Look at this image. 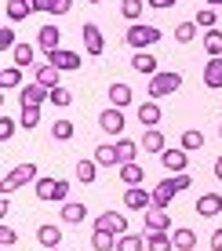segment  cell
I'll return each mask as SVG.
<instances>
[{
    "label": "cell",
    "mask_w": 222,
    "mask_h": 251,
    "mask_svg": "<svg viewBox=\"0 0 222 251\" xmlns=\"http://www.w3.org/2000/svg\"><path fill=\"white\" fill-rule=\"evenodd\" d=\"M190 186H193V178L186 175V171H178V175H168L164 182L153 186V207H168L178 193H182V189H190Z\"/></svg>",
    "instance_id": "obj_1"
},
{
    "label": "cell",
    "mask_w": 222,
    "mask_h": 251,
    "mask_svg": "<svg viewBox=\"0 0 222 251\" xmlns=\"http://www.w3.org/2000/svg\"><path fill=\"white\" fill-rule=\"evenodd\" d=\"M33 193H37V201H58V204H66V197H70V182H66V178H37V182H33Z\"/></svg>",
    "instance_id": "obj_2"
},
{
    "label": "cell",
    "mask_w": 222,
    "mask_h": 251,
    "mask_svg": "<svg viewBox=\"0 0 222 251\" xmlns=\"http://www.w3.org/2000/svg\"><path fill=\"white\" fill-rule=\"evenodd\" d=\"M182 88V73H172V69H160L157 76H149V99H164Z\"/></svg>",
    "instance_id": "obj_3"
},
{
    "label": "cell",
    "mask_w": 222,
    "mask_h": 251,
    "mask_svg": "<svg viewBox=\"0 0 222 251\" xmlns=\"http://www.w3.org/2000/svg\"><path fill=\"white\" fill-rule=\"evenodd\" d=\"M37 164H15L11 171L4 175V193H15L19 186H25V182H37Z\"/></svg>",
    "instance_id": "obj_4"
},
{
    "label": "cell",
    "mask_w": 222,
    "mask_h": 251,
    "mask_svg": "<svg viewBox=\"0 0 222 251\" xmlns=\"http://www.w3.org/2000/svg\"><path fill=\"white\" fill-rule=\"evenodd\" d=\"M124 40H127L135 51H146V48H153V44L160 40V29H157V25H139V22H135L131 29H127Z\"/></svg>",
    "instance_id": "obj_5"
},
{
    "label": "cell",
    "mask_w": 222,
    "mask_h": 251,
    "mask_svg": "<svg viewBox=\"0 0 222 251\" xmlns=\"http://www.w3.org/2000/svg\"><path fill=\"white\" fill-rule=\"evenodd\" d=\"M99 127H102V131H106V135H124V113H121V109H117V106H109V109H102V113H99Z\"/></svg>",
    "instance_id": "obj_6"
},
{
    "label": "cell",
    "mask_w": 222,
    "mask_h": 251,
    "mask_svg": "<svg viewBox=\"0 0 222 251\" xmlns=\"http://www.w3.org/2000/svg\"><path fill=\"white\" fill-rule=\"evenodd\" d=\"M124 204L131 207V211H149V207H153V189H142V186H127V193H124Z\"/></svg>",
    "instance_id": "obj_7"
},
{
    "label": "cell",
    "mask_w": 222,
    "mask_h": 251,
    "mask_svg": "<svg viewBox=\"0 0 222 251\" xmlns=\"http://www.w3.org/2000/svg\"><path fill=\"white\" fill-rule=\"evenodd\" d=\"M48 62L55 66V69H62V73H73V69H80V55H76V51L58 48V51H48Z\"/></svg>",
    "instance_id": "obj_8"
},
{
    "label": "cell",
    "mask_w": 222,
    "mask_h": 251,
    "mask_svg": "<svg viewBox=\"0 0 222 251\" xmlns=\"http://www.w3.org/2000/svg\"><path fill=\"white\" fill-rule=\"evenodd\" d=\"M19 102H22V106H40V102H51V91L40 88L37 80H33V84H22V88H19Z\"/></svg>",
    "instance_id": "obj_9"
},
{
    "label": "cell",
    "mask_w": 222,
    "mask_h": 251,
    "mask_svg": "<svg viewBox=\"0 0 222 251\" xmlns=\"http://www.w3.org/2000/svg\"><path fill=\"white\" fill-rule=\"evenodd\" d=\"M95 229H109V233H117V237H124L127 233V219L121 211H102L95 219Z\"/></svg>",
    "instance_id": "obj_10"
},
{
    "label": "cell",
    "mask_w": 222,
    "mask_h": 251,
    "mask_svg": "<svg viewBox=\"0 0 222 251\" xmlns=\"http://www.w3.org/2000/svg\"><path fill=\"white\" fill-rule=\"evenodd\" d=\"M84 48H88V55L91 58H99L102 55V51H106V40H102V29H99V25H84Z\"/></svg>",
    "instance_id": "obj_11"
},
{
    "label": "cell",
    "mask_w": 222,
    "mask_h": 251,
    "mask_svg": "<svg viewBox=\"0 0 222 251\" xmlns=\"http://www.w3.org/2000/svg\"><path fill=\"white\" fill-rule=\"evenodd\" d=\"M160 160H164V168L172 171V175L186 171V164H190V157H186V150H182V146H178V150H164V153H160Z\"/></svg>",
    "instance_id": "obj_12"
},
{
    "label": "cell",
    "mask_w": 222,
    "mask_h": 251,
    "mask_svg": "<svg viewBox=\"0 0 222 251\" xmlns=\"http://www.w3.org/2000/svg\"><path fill=\"white\" fill-rule=\"evenodd\" d=\"M131 69H135V73H146V76H157V73H160V69H157V58H153L149 51H135Z\"/></svg>",
    "instance_id": "obj_13"
},
{
    "label": "cell",
    "mask_w": 222,
    "mask_h": 251,
    "mask_svg": "<svg viewBox=\"0 0 222 251\" xmlns=\"http://www.w3.org/2000/svg\"><path fill=\"white\" fill-rule=\"evenodd\" d=\"M146 229L168 233V229H172V215H168L164 207H149V211H146Z\"/></svg>",
    "instance_id": "obj_14"
},
{
    "label": "cell",
    "mask_w": 222,
    "mask_h": 251,
    "mask_svg": "<svg viewBox=\"0 0 222 251\" xmlns=\"http://www.w3.org/2000/svg\"><path fill=\"white\" fill-rule=\"evenodd\" d=\"M33 69H37V84H40V88H58V84H62V80H58V73H62V69H55V66H51V62H44V66H33Z\"/></svg>",
    "instance_id": "obj_15"
},
{
    "label": "cell",
    "mask_w": 222,
    "mask_h": 251,
    "mask_svg": "<svg viewBox=\"0 0 222 251\" xmlns=\"http://www.w3.org/2000/svg\"><path fill=\"white\" fill-rule=\"evenodd\" d=\"M146 244H149V251H172V248H175V240H172V233L146 229Z\"/></svg>",
    "instance_id": "obj_16"
},
{
    "label": "cell",
    "mask_w": 222,
    "mask_h": 251,
    "mask_svg": "<svg viewBox=\"0 0 222 251\" xmlns=\"http://www.w3.org/2000/svg\"><path fill=\"white\" fill-rule=\"evenodd\" d=\"M219 211H222V197L219 193H204L197 201V215H204V219H211V215H219Z\"/></svg>",
    "instance_id": "obj_17"
},
{
    "label": "cell",
    "mask_w": 222,
    "mask_h": 251,
    "mask_svg": "<svg viewBox=\"0 0 222 251\" xmlns=\"http://www.w3.org/2000/svg\"><path fill=\"white\" fill-rule=\"evenodd\" d=\"M204 84L208 88H222V58H208V66H204Z\"/></svg>",
    "instance_id": "obj_18"
},
{
    "label": "cell",
    "mask_w": 222,
    "mask_h": 251,
    "mask_svg": "<svg viewBox=\"0 0 222 251\" xmlns=\"http://www.w3.org/2000/svg\"><path fill=\"white\" fill-rule=\"evenodd\" d=\"M37 240H40L44 248H58V244H62V229L51 226V222H44V226L37 229Z\"/></svg>",
    "instance_id": "obj_19"
},
{
    "label": "cell",
    "mask_w": 222,
    "mask_h": 251,
    "mask_svg": "<svg viewBox=\"0 0 222 251\" xmlns=\"http://www.w3.org/2000/svg\"><path fill=\"white\" fill-rule=\"evenodd\" d=\"M76 178H80L84 186H91V182L99 178V160H88V157L76 160Z\"/></svg>",
    "instance_id": "obj_20"
},
{
    "label": "cell",
    "mask_w": 222,
    "mask_h": 251,
    "mask_svg": "<svg viewBox=\"0 0 222 251\" xmlns=\"http://www.w3.org/2000/svg\"><path fill=\"white\" fill-rule=\"evenodd\" d=\"M117 233H109V229H95V237H91V248L95 251H117Z\"/></svg>",
    "instance_id": "obj_21"
},
{
    "label": "cell",
    "mask_w": 222,
    "mask_h": 251,
    "mask_svg": "<svg viewBox=\"0 0 222 251\" xmlns=\"http://www.w3.org/2000/svg\"><path fill=\"white\" fill-rule=\"evenodd\" d=\"M58 40H62V33H58L55 25H44V29L37 33V44L44 51H58Z\"/></svg>",
    "instance_id": "obj_22"
},
{
    "label": "cell",
    "mask_w": 222,
    "mask_h": 251,
    "mask_svg": "<svg viewBox=\"0 0 222 251\" xmlns=\"http://www.w3.org/2000/svg\"><path fill=\"white\" fill-rule=\"evenodd\" d=\"M142 150L164 153V135H160V127H146V135H142Z\"/></svg>",
    "instance_id": "obj_23"
},
{
    "label": "cell",
    "mask_w": 222,
    "mask_h": 251,
    "mask_svg": "<svg viewBox=\"0 0 222 251\" xmlns=\"http://www.w3.org/2000/svg\"><path fill=\"white\" fill-rule=\"evenodd\" d=\"M95 160H99V168H117V164H121V153H117V146H99Z\"/></svg>",
    "instance_id": "obj_24"
},
{
    "label": "cell",
    "mask_w": 222,
    "mask_h": 251,
    "mask_svg": "<svg viewBox=\"0 0 222 251\" xmlns=\"http://www.w3.org/2000/svg\"><path fill=\"white\" fill-rule=\"evenodd\" d=\"M142 178H146V171H142L135 160H131V164H121V182H124V186H139Z\"/></svg>",
    "instance_id": "obj_25"
},
{
    "label": "cell",
    "mask_w": 222,
    "mask_h": 251,
    "mask_svg": "<svg viewBox=\"0 0 222 251\" xmlns=\"http://www.w3.org/2000/svg\"><path fill=\"white\" fill-rule=\"evenodd\" d=\"M84 219H88V207H84V204H62V222H70V226H80Z\"/></svg>",
    "instance_id": "obj_26"
},
{
    "label": "cell",
    "mask_w": 222,
    "mask_h": 251,
    "mask_svg": "<svg viewBox=\"0 0 222 251\" xmlns=\"http://www.w3.org/2000/svg\"><path fill=\"white\" fill-rule=\"evenodd\" d=\"M172 240H175V248H178V251H193V248H197V233L186 229V226H182V229H175V233H172Z\"/></svg>",
    "instance_id": "obj_27"
},
{
    "label": "cell",
    "mask_w": 222,
    "mask_h": 251,
    "mask_svg": "<svg viewBox=\"0 0 222 251\" xmlns=\"http://www.w3.org/2000/svg\"><path fill=\"white\" fill-rule=\"evenodd\" d=\"M139 120L146 127H157L160 124V106H157V102H142V106H139Z\"/></svg>",
    "instance_id": "obj_28"
},
{
    "label": "cell",
    "mask_w": 222,
    "mask_h": 251,
    "mask_svg": "<svg viewBox=\"0 0 222 251\" xmlns=\"http://www.w3.org/2000/svg\"><path fill=\"white\" fill-rule=\"evenodd\" d=\"M127 102H131V88H127V84H113V88H109V106L124 109Z\"/></svg>",
    "instance_id": "obj_29"
},
{
    "label": "cell",
    "mask_w": 222,
    "mask_h": 251,
    "mask_svg": "<svg viewBox=\"0 0 222 251\" xmlns=\"http://www.w3.org/2000/svg\"><path fill=\"white\" fill-rule=\"evenodd\" d=\"M29 11H33L29 0H7V19H11V22H22Z\"/></svg>",
    "instance_id": "obj_30"
},
{
    "label": "cell",
    "mask_w": 222,
    "mask_h": 251,
    "mask_svg": "<svg viewBox=\"0 0 222 251\" xmlns=\"http://www.w3.org/2000/svg\"><path fill=\"white\" fill-rule=\"evenodd\" d=\"M0 88H4V91H11V88H22V69H19V66L4 69V73H0Z\"/></svg>",
    "instance_id": "obj_31"
},
{
    "label": "cell",
    "mask_w": 222,
    "mask_h": 251,
    "mask_svg": "<svg viewBox=\"0 0 222 251\" xmlns=\"http://www.w3.org/2000/svg\"><path fill=\"white\" fill-rule=\"evenodd\" d=\"M204 48H208L211 58H222V33H219V29H208V37H204Z\"/></svg>",
    "instance_id": "obj_32"
},
{
    "label": "cell",
    "mask_w": 222,
    "mask_h": 251,
    "mask_svg": "<svg viewBox=\"0 0 222 251\" xmlns=\"http://www.w3.org/2000/svg\"><path fill=\"white\" fill-rule=\"evenodd\" d=\"M11 55H15V66L25 69V66L33 62V44H15V48H11Z\"/></svg>",
    "instance_id": "obj_33"
},
{
    "label": "cell",
    "mask_w": 222,
    "mask_h": 251,
    "mask_svg": "<svg viewBox=\"0 0 222 251\" xmlns=\"http://www.w3.org/2000/svg\"><path fill=\"white\" fill-rule=\"evenodd\" d=\"M121 15L135 25V22H139V15H142V0H121Z\"/></svg>",
    "instance_id": "obj_34"
},
{
    "label": "cell",
    "mask_w": 222,
    "mask_h": 251,
    "mask_svg": "<svg viewBox=\"0 0 222 251\" xmlns=\"http://www.w3.org/2000/svg\"><path fill=\"white\" fill-rule=\"evenodd\" d=\"M200 146H204V135L193 131V127H186V131H182V150L193 153V150H200Z\"/></svg>",
    "instance_id": "obj_35"
},
{
    "label": "cell",
    "mask_w": 222,
    "mask_h": 251,
    "mask_svg": "<svg viewBox=\"0 0 222 251\" xmlns=\"http://www.w3.org/2000/svg\"><path fill=\"white\" fill-rule=\"evenodd\" d=\"M142 248H146V240L135 237V233H124V237L117 240V251H142Z\"/></svg>",
    "instance_id": "obj_36"
},
{
    "label": "cell",
    "mask_w": 222,
    "mask_h": 251,
    "mask_svg": "<svg viewBox=\"0 0 222 251\" xmlns=\"http://www.w3.org/2000/svg\"><path fill=\"white\" fill-rule=\"evenodd\" d=\"M19 124L33 131V127L40 124V106H22V117H19Z\"/></svg>",
    "instance_id": "obj_37"
},
{
    "label": "cell",
    "mask_w": 222,
    "mask_h": 251,
    "mask_svg": "<svg viewBox=\"0 0 222 251\" xmlns=\"http://www.w3.org/2000/svg\"><path fill=\"white\" fill-rule=\"evenodd\" d=\"M51 135H55L58 142H70V138H73V124H70V120H62V117H58L55 124H51Z\"/></svg>",
    "instance_id": "obj_38"
},
{
    "label": "cell",
    "mask_w": 222,
    "mask_h": 251,
    "mask_svg": "<svg viewBox=\"0 0 222 251\" xmlns=\"http://www.w3.org/2000/svg\"><path fill=\"white\" fill-rule=\"evenodd\" d=\"M51 102H55L58 109H66V106H70V102H73V91L58 84V88H51Z\"/></svg>",
    "instance_id": "obj_39"
},
{
    "label": "cell",
    "mask_w": 222,
    "mask_h": 251,
    "mask_svg": "<svg viewBox=\"0 0 222 251\" xmlns=\"http://www.w3.org/2000/svg\"><path fill=\"white\" fill-rule=\"evenodd\" d=\"M135 150H139V146H135L131 138H124V135H121V142H117V153H121V164H131Z\"/></svg>",
    "instance_id": "obj_40"
},
{
    "label": "cell",
    "mask_w": 222,
    "mask_h": 251,
    "mask_svg": "<svg viewBox=\"0 0 222 251\" xmlns=\"http://www.w3.org/2000/svg\"><path fill=\"white\" fill-rule=\"evenodd\" d=\"M193 33H197V22H178L175 37H178V44H186V40H193Z\"/></svg>",
    "instance_id": "obj_41"
},
{
    "label": "cell",
    "mask_w": 222,
    "mask_h": 251,
    "mask_svg": "<svg viewBox=\"0 0 222 251\" xmlns=\"http://www.w3.org/2000/svg\"><path fill=\"white\" fill-rule=\"evenodd\" d=\"M15 127H22V124H15L11 117H0V142H7V138L15 135Z\"/></svg>",
    "instance_id": "obj_42"
},
{
    "label": "cell",
    "mask_w": 222,
    "mask_h": 251,
    "mask_svg": "<svg viewBox=\"0 0 222 251\" xmlns=\"http://www.w3.org/2000/svg\"><path fill=\"white\" fill-rule=\"evenodd\" d=\"M15 44H19V40H15V29H11V25H4V29H0V51L15 48Z\"/></svg>",
    "instance_id": "obj_43"
},
{
    "label": "cell",
    "mask_w": 222,
    "mask_h": 251,
    "mask_svg": "<svg viewBox=\"0 0 222 251\" xmlns=\"http://www.w3.org/2000/svg\"><path fill=\"white\" fill-rule=\"evenodd\" d=\"M197 25H204V29H215V11H197Z\"/></svg>",
    "instance_id": "obj_44"
},
{
    "label": "cell",
    "mask_w": 222,
    "mask_h": 251,
    "mask_svg": "<svg viewBox=\"0 0 222 251\" xmlns=\"http://www.w3.org/2000/svg\"><path fill=\"white\" fill-rule=\"evenodd\" d=\"M15 240H19V233H15L11 226H4V229H0V244H4V248H11Z\"/></svg>",
    "instance_id": "obj_45"
},
{
    "label": "cell",
    "mask_w": 222,
    "mask_h": 251,
    "mask_svg": "<svg viewBox=\"0 0 222 251\" xmlns=\"http://www.w3.org/2000/svg\"><path fill=\"white\" fill-rule=\"evenodd\" d=\"M33 4V11H48L51 15V7H55V0H29Z\"/></svg>",
    "instance_id": "obj_46"
},
{
    "label": "cell",
    "mask_w": 222,
    "mask_h": 251,
    "mask_svg": "<svg viewBox=\"0 0 222 251\" xmlns=\"http://www.w3.org/2000/svg\"><path fill=\"white\" fill-rule=\"evenodd\" d=\"M70 11V0H55V7H51V15H66Z\"/></svg>",
    "instance_id": "obj_47"
},
{
    "label": "cell",
    "mask_w": 222,
    "mask_h": 251,
    "mask_svg": "<svg viewBox=\"0 0 222 251\" xmlns=\"http://www.w3.org/2000/svg\"><path fill=\"white\" fill-rule=\"evenodd\" d=\"M211 251H222V229L211 233Z\"/></svg>",
    "instance_id": "obj_48"
},
{
    "label": "cell",
    "mask_w": 222,
    "mask_h": 251,
    "mask_svg": "<svg viewBox=\"0 0 222 251\" xmlns=\"http://www.w3.org/2000/svg\"><path fill=\"white\" fill-rule=\"evenodd\" d=\"M149 4H153V7H175L178 0H149Z\"/></svg>",
    "instance_id": "obj_49"
},
{
    "label": "cell",
    "mask_w": 222,
    "mask_h": 251,
    "mask_svg": "<svg viewBox=\"0 0 222 251\" xmlns=\"http://www.w3.org/2000/svg\"><path fill=\"white\" fill-rule=\"evenodd\" d=\"M215 178H219V182H222V157L215 160Z\"/></svg>",
    "instance_id": "obj_50"
},
{
    "label": "cell",
    "mask_w": 222,
    "mask_h": 251,
    "mask_svg": "<svg viewBox=\"0 0 222 251\" xmlns=\"http://www.w3.org/2000/svg\"><path fill=\"white\" fill-rule=\"evenodd\" d=\"M208 4H211V7H215V4H222V0H208Z\"/></svg>",
    "instance_id": "obj_51"
},
{
    "label": "cell",
    "mask_w": 222,
    "mask_h": 251,
    "mask_svg": "<svg viewBox=\"0 0 222 251\" xmlns=\"http://www.w3.org/2000/svg\"><path fill=\"white\" fill-rule=\"evenodd\" d=\"M88 4H102V0H88Z\"/></svg>",
    "instance_id": "obj_52"
},
{
    "label": "cell",
    "mask_w": 222,
    "mask_h": 251,
    "mask_svg": "<svg viewBox=\"0 0 222 251\" xmlns=\"http://www.w3.org/2000/svg\"><path fill=\"white\" fill-rule=\"evenodd\" d=\"M48 251H62V248H48Z\"/></svg>",
    "instance_id": "obj_53"
},
{
    "label": "cell",
    "mask_w": 222,
    "mask_h": 251,
    "mask_svg": "<svg viewBox=\"0 0 222 251\" xmlns=\"http://www.w3.org/2000/svg\"><path fill=\"white\" fill-rule=\"evenodd\" d=\"M219 135H222V124H219Z\"/></svg>",
    "instance_id": "obj_54"
}]
</instances>
